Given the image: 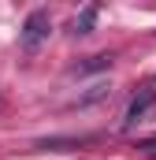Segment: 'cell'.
<instances>
[{
  "mask_svg": "<svg viewBox=\"0 0 156 160\" xmlns=\"http://www.w3.org/2000/svg\"><path fill=\"white\" fill-rule=\"evenodd\" d=\"M104 93H108V89H104V86H93V89H89V93H82V97H78V104H89V101H100V97H104Z\"/></svg>",
  "mask_w": 156,
  "mask_h": 160,
  "instance_id": "5b68a950",
  "label": "cell"
},
{
  "mask_svg": "<svg viewBox=\"0 0 156 160\" xmlns=\"http://www.w3.org/2000/svg\"><path fill=\"white\" fill-rule=\"evenodd\" d=\"M93 22H97V8H93V4H89V8H82V15H78L75 22H71V34H89V30H93Z\"/></svg>",
  "mask_w": 156,
  "mask_h": 160,
  "instance_id": "3957f363",
  "label": "cell"
},
{
  "mask_svg": "<svg viewBox=\"0 0 156 160\" xmlns=\"http://www.w3.org/2000/svg\"><path fill=\"white\" fill-rule=\"evenodd\" d=\"M48 34H52V15H48L45 8H34V11L26 15L22 30H19V45H22L26 52H37L41 45L48 41Z\"/></svg>",
  "mask_w": 156,
  "mask_h": 160,
  "instance_id": "6da1fadb",
  "label": "cell"
},
{
  "mask_svg": "<svg viewBox=\"0 0 156 160\" xmlns=\"http://www.w3.org/2000/svg\"><path fill=\"white\" fill-rule=\"evenodd\" d=\"M153 104H156V75L145 82V86H141L138 93H134V101H130V108H126V116H123V127L130 130L134 123H141V116H145V112H149Z\"/></svg>",
  "mask_w": 156,
  "mask_h": 160,
  "instance_id": "7a4b0ae2",
  "label": "cell"
},
{
  "mask_svg": "<svg viewBox=\"0 0 156 160\" xmlns=\"http://www.w3.org/2000/svg\"><path fill=\"white\" fill-rule=\"evenodd\" d=\"M104 67H112V56H89L85 63L71 67V75H89V71H104Z\"/></svg>",
  "mask_w": 156,
  "mask_h": 160,
  "instance_id": "277c9868",
  "label": "cell"
},
{
  "mask_svg": "<svg viewBox=\"0 0 156 160\" xmlns=\"http://www.w3.org/2000/svg\"><path fill=\"white\" fill-rule=\"evenodd\" d=\"M138 149H145V153H153V157H156V138H145V142H141Z\"/></svg>",
  "mask_w": 156,
  "mask_h": 160,
  "instance_id": "8992f818",
  "label": "cell"
}]
</instances>
